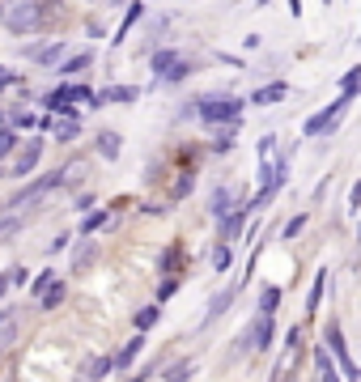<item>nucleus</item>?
Masks as SVG:
<instances>
[{"label":"nucleus","mask_w":361,"mask_h":382,"mask_svg":"<svg viewBox=\"0 0 361 382\" xmlns=\"http://www.w3.org/2000/svg\"><path fill=\"white\" fill-rule=\"evenodd\" d=\"M111 369H115V361H111V357H94V361L85 365V378H89V382H98V378H107Z\"/></svg>","instance_id":"a211bd4d"},{"label":"nucleus","mask_w":361,"mask_h":382,"mask_svg":"<svg viewBox=\"0 0 361 382\" xmlns=\"http://www.w3.org/2000/svg\"><path fill=\"white\" fill-rule=\"evenodd\" d=\"M158 314H162V306H145V310H136V318H132V323H136V332H149V327L158 323Z\"/></svg>","instance_id":"aec40b11"},{"label":"nucleus","mask_w":361,"mask_h":382,"mask_svg":"<svg viewBox=\"0 0 361 382\" xmlns=\"http://www.w3.org/2000/svg\"><path fill=\"white\" fill-rule=\"evenodd\" d=\"M191 374H196V365H187V361H179V365L170 369V378H166V382H187Z\"/></svg>","instance_id":"2f4dec72"},{"label":"nucleus","mask_w":361,"mask_h":382,"mask_svg":"<svg viewBox=\"0 0 361 382\" xmlns=\"http://www.w3.org/2000/svg\"><path fill=\"white\" fill-rule=\"evenodd\" d=\"M140 348H145V332H136V336H132V340H128V348H124V353H115V357H111V361H115V369H128V365H132V361H136V353H140Z\"/></svg>","instance_id":"4468645a"},{"label":"nucleus","mask_w":361,"mask_h":382,"mask_svg":"<svg viewBox=\"0 0 361 382\" xmlns=\"http://www.w3.org/2000/svg\"><path fill=\"white\" fill-rule=\"evenodd\" d=\"M102 221H107V212H89V216H85V221H81V234L89 238V234H94V230H98Z\"/></svg>","instance_id":"c756f323"},{"label":"nucleus","mask_w":361,"mask_h":382,"mask_svg":"<svg viewBox=\"0 0 361 382\" xmlns=\"http://www.w3.org/2000/svg\"><path fill=\"white\" fill-rule=\"evenodd\" d=\"M47 128L56 132V140H64V145L81 136V124H77V119H56V115H51V119H47Z\"/></svg>","instance_id":"ddd939ff"},{"label":"nucleus","mask_w":361,"mask_h":382,"mask_svg":"<svg viewBox=\"0 0 361 382\" xmlns=\"http://www.w3.org/2000/svg\"><path fill=\"white\" fill-rule=\"evenodd\" d=\"M64 179H68V175H43V179H34L30 187H22V191H17V196L9 200V204H13V208H26V204H38V200L47 196V191H56V187H60Z\"/></svg>","instance_id":"39448f33"},{"label":"nucleus","mask_w":361,"mask_h":382,"mask_svg":"<svg viewBox=\"0 0 361 382\" xmlns=\"http://www.w3.org/2000/svg\"><path fill=\"white\" fill-rule=\"evenodd\" d=\"M64 247H68V234H60V238H56V242H51V247H47V255H60V251H64Z\"/></svg>","instance_id":"c9c22d12"},{"label":"nucleus","mask_w":361,"mask_h":382,"mask_svg":"<svg viewBox=\"0 0 361 382\" xmlns=\"http://www.w3.org/2000/svg\"><path fill=\"white\" fill-rule=\"evenodd\" d=\"M191 187H196V170H187V175H183V179L175 183V200H183V196H187Z\"/></svg>","instance_id":"7c9ffc66"},{"label":"nucleus","mask_w":361,"mask_h":382,"mask_svg":"<svg viewBox=\"0 0 361 382\" xmlns=\"http://www.w3.org/2000/svg\"><path fill=\"white\" fill-rule=\"evenodd\" d=\"M315 365H319V382H344L340 369H336V361L327 357V348H315Z\"/></svg>","instance_id":"2eb2a0df"},{"label":"nucleus","mask_w":361,"mask_h":382,"mask_svg":"<svg viewBox=\"0 0 361 382\" xmlns=\"http://www.w3.org/2000/svg\"><path fill=\"white\" fill-rule=\"evenodd\" d=\"M94 98H98V106H107V102L128 106V102H136V98H140V89H136V85H107V89L94 94Z\"/></svg>","instance_id":"9d476101"},{"label":"nucleus","mask_w":361,"mask_h":382,"mask_svg":"<svg viewBox=\"0 0 361 382\" xmlns=\"http://www.w3.org/2000/svg\"><path fill=\"white\" fill-rule=\"evenodd\" d=\"M230 297H234V293H217V297H213V306H209V314H204V323H213L221 310H230Z\"/></svg>","instance_id":"cd10ccee"},{"label":"nucleus","mask_w":361,"mask_h":382,"mask_svg":"<svg viewBox=\"0 0 361 382\" xmlns=\"http://www.w3.org/2000/svg\"><path fill=\"white\" fill-rule=\"evenodd\" d=\"M98 153L102 157H119V132H98Z\"/></svg>","instance_id":"6ab92c4d"},{"label":"nucleus","mask_w":361,"mask_h":382,"mask_svg":"<svg viewBox=\"0 0 361 382\" xmlns=\"http://www.w3.org/2000/svg\"><path fill=\"white\" fill-rule=\"evenodd\" d=\"M230 263H234V251H230V242H221L213 251V272H230Z\"/></svg>","instance_id":"412c9836"},{"label":"nucleus","mask_w":361,"mask_h":382,"mask_svg":"<svg viewBox=\"0 0 361 382\" xmlns=\"http://www.w3.org/2000/svg\"><path fill=\"white\" fill-rule=\"evenodd\" d=\"M272 149H277V136H264V140H260V157H268Z\"/></svg>","instance_id":"e433bc0d"},{"label":"nucleus","mask_w":361,"mask_h":382,"mask_svg":"<svg viewBox=\"0 0 361 382\" xmlns=\"http://www.w3.org/2000/svg\"><path fill=\"white\" fill-rule=\"evenodd\" d=\"M175 263H179V247H166V251L158 255V272H166V277H170Z\"/></svg>","instance_id":"393cba45"},{"label":"nucleus","mask_w":361,"mask_h":382,"mask_svg":"<svg viewBox=\"0 0 361 382\" xmlns=\"http://www.w3.org/2000/svg\"><path fill=\"white\" fill-rule=\"evenodd\" d=\"M209 208H213V216H226V212L234 208V191H230V187H217V191H213V204H209Z\"/></svg>","instance_id":"f3484780"},{"label":"nucleus","mask_w":361,"mask_h":382,"mask_svg":"<svg viewBox=\"0 0 361 382\" xmlns=\"http://www.w3.org/2000/svg\"><path fill=\"white\" fill-rule=\"evenodd\" d=\"M327 348H332L336 361H340V378H344V382H357L361 374H357V365H353V357H348V348H344V336H340V323H336V318L327 323Z\"/></svg>","instance_id":"423d86ee"},{"label":"nucleus","mask_w":361,"mask_h":382,"mask_svg":"<svg viewBox=\"0 0 361 382\" xmlns=\"http://www.w3.org/2000/svg\"><path fill=\"white\" fill-rule=\"evenodd\" d=\"M85 68H94V47H89V51H77V56H68V60L60 64L64 77H81Z\"/></svg>","instance_id":"f8f14e48"},{"label":"nucleus","mask_w":361,"mask_h":382,"mask_svg":"<svg viewBox=\"0 0 361 382\" xmlns=\"http://www.w3.org/2000/svg\"><path fill=\"white\" fill-rule=\"evenodd\" d=\"M140 13H145V5H140V0H132V9L124 13V22H119V30H115V43H124V38H128V30L136 26V17H140Z\"/></svg>","instance_id":"dca6fc26"},{"label":"nucleus","mask_w":361,"mask_h":382,"mask_svg":"<svg viewBox=\"0 0 361 382\" xmlns=\"http://www.w3.org/2000/svg\"><path fill=\"white\" fill-rule=\"evenodd\" d=\"M13 85L22 89V73H17V68H5V64H0V89H13Z\"/></svg>","instance_id":"c85d7f7f"},{"label":"nucleus","mask_w":361,"mask_h":382,"mask_svg":"<svg viewBox=\"0 0 361 382\" xmlns=\"http://www.w3.org/2000/svg\"><path fill=\"white\" fill-rule=\"evenodd\" d=\"M246 212H251L246 204H234L226 216H217V221H221V242H230V238H238V234H242V221H246Z\"/></svg>","instance_id":"1a4fd4ad"},{"label":"nucleus","mask_w":361,"mask_h":382,"mask_svg":"<svg viewBox=\"0 0 361 382\" xmlns=\"http://www.w3.org/2000/svg\"><path fill=\"white\" fill-rule=\"evenodd\" d=\"M0 124H5V115H0Z\"/></svg>","instance_id":"58836bf2"},{"label":"nucleus","mask_w":361,"mask_h":382,"mask_svg":"<svg viewBox=\"0 0 361 382\" xmlns=\"http://www.w3.org/2000/svg\"><path fill=\"white\" fill-rule=\"evenodd\" d=\"M22 51H26V56H30L34 64H60L68 47H64V43L56 38V43H43V47H38V43H34V47H22Z\"/></svg>","instance_id":"6e6552de"},{"label":"nucleus","mask_w":361,"mask_h":382,"mask_svg":"<svg viewBox=\"0 0 361 382\" xmlns=\"http://www.w3.org/2000/svg\"><path fill=\"white\" fill-rule=\"evenodd\" d=\"M22 221H17V216H0V238H5V234H13Z\"/></svg>","instance_id":"72a5a7b5"},{"label":"nucleus","mask_w":361,"mask_h":382,"mask_svg":"<svg viewBox=\"0 0 361 382\" xmlns=\"http://www.w3.org/2000/svg\"><path fill=\"white\" fill-rule=\"evenodd\" d=\"M64 302V285H47L43 289V310H56Z\"/></svg>","instance_id":"5701e85b"},{"label":"nucleus","mask_w":361,"mask_h":382,"mask_svg":"<svg viewBox=\"0 0 361 382\" xmlns=\"http://www.w3.org/2000/svg\"><path fill=\"white\" fill-rule=\"evenodd\" d=\"M38 157H43V136H34V140H26V149L17 153V161H13V170L9 175H17V179H26L34 166H38Z\"/></svg>","instance_id":"0eeeda50"},{"label":"nucleus","mask_w":361,"mask_h":382,"mask_svg":"<svg viewBox=\"0 0 361 382\" xmlns=\"http://www.w3.org/2000/svg\"><path fill=\"white\" fill-rule=\"evenodd\" d=\"M56 17H60V0H9V5H0V22L17 38L47 30Z\"/></svg>","instance_id":"f257e3e1"},{"label":"nucleus","mask_w":361,"mask_h":382,"mask_svg":"<svg viewBox=\"0 0 361 382\" xmlns=\"http://www.w3.org/2000/svg\"><path fill=\"white\" fill-rule=\"evenodd\" d=\"M302 230H306V216H293V221L285 226V238H297Z\"/></svg>","instance_id":"473e14b6"},{"label":"nucleus","mask_w":361,"mask_h":382,"mask_svg":"<svg viewBox=\"0 0 361 382\" xmlns=\"http://www.w3.org/2000/svg\"><path fill=\"white\" fill-rule=\"evenodd\" d=\"M277 302H281V289H277V285H268V289H264V306H260V314H268V318H272V314H277Z\"/></svg>","instance_id":"bb28decb"},{"label":"nucleus","mask_w":361,"mask_h":382,"mask_svg":"<svg viewBox=\"0 0 361 382\" xmlns=\"http://www.w3.org/2000/svg\"><path fill=\"white\" fill-rule=\"evenodd\" d=\"M51 277H56V272H38V277H34V293H43L51 285Z\"/></svg>","instance_id":"f704fd0d"},{"label":"nucleus","mask_w":361,"mask_h":382,"mask_svg":"<svg viewBox=\"0 0 361 382\" xmlns=\"http://www.w3.org/2000/svg\"><path fill=\"white\" fill-rule=\"evenodd\" d=\"M9 293V277H0V297H5Z\"/></svg>","instance_id":"4c0bfd02"},{"label":"nucleus","mask_w":361,"mask_h":382,"mask_svg":"<svg viewBox=\"0 0 361 382\" xmlns=\"http://www.w3.org/2000/svg\"><path fill=\"white\" fill-rule=\"evenodd\" d=\"M17 149V132L13 128H5V124H0V157H9Z\"/></svg>","instance_id":"b1692460"},{"label":"nucleus","mask_w":361,"mask_h":382,"mask_svg":"<svg viewBox=\"0 0 361 382\" xmlns=\"http://www.w3.org/2000/svg\"><path fill=\"white\" fill-rule=\"evenodd\" d=\"M242 106H246V102L234 98V94H200V98H196V115H200L204 124L221 128V124H238Z\"/></svg>","instance_id":"f03ea898"},{"label":"nucleus","mask_w":361,"mask_h":382,"mask_svg":"<svg viewBox=\"0 0 361 382\" xmlns=\"http://www.w3.org/2000/svg\"><path fill=\"white\" fill-rule=\"evenodd\" d=\"M357 81H361V68H348V73L340 77V94H348V98H357Z\"/></svg>","instance_id":"a878e982"},{"label":"nucleus","mask_w":361,"mask_h":382,"mask_svg":"<svg viewBox=\"0 0 361 382\" xmlns=\"http://www.w3.org/2000/svg\"><path fill=\"white\" fill-rule=\"evenodd\" d=\"M348 102H353V98H348V94H340V98H336L332 106H323V111H315L311 119H306L302 136H323V132H332V128L340 124V115L348 111Z\"/></svg>","instance_id":"20e7f679"},{"label":"nucleus","mask_w":361,"mask_h":382,"mask_svg":"<svg viewBox=\"0 0 361 382\" xmlns=\"http://www.w3.org/2000/svg\"><path fill=\"white\" fill-rule=\"evenodd\" d=\"M285 94H289V85H285V81H272V85H260L246 102H255V106H272V102H281Z\"/></svg>","instance_id":"9b49d317"},{"label":"nucleus","mask_w":361,"mask_h":382,"mask_svg":"<svg viewBox=\"0 0 361 382\" xmlns=\"http://www.w3.org/2000/svg\"><path fill=\"white\" fill-rule=\"evenodd\" d=\"M323 285H327V272H319V277H315V285H311V302H306V310H319V302H323Z\"/></svg>","instance_id":"4be33fe9"},{"label":"nucleus","mask_w":361,"mask_h":382,"mask_svg":"<svg viewBox=\"0 0 361 382\" xmlns=\"http://www.w3.org/2000/svg\"><path fill=\"white\" fill-rule=\"evenodd\" d=\"M149 68H153V81H158V85H179V81H187L196 73V64L183 56V51H175V47H162L158 56L149 60Z\"/></svg>","instance_id":"7ed1b4c3"}]
</instances>
